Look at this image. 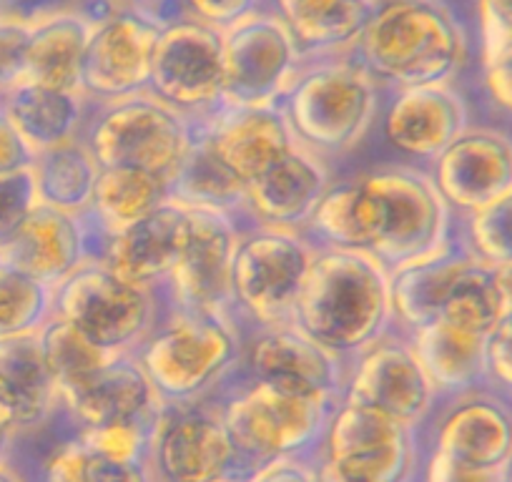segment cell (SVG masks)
<instances>
[{
  "instance_id": "1",
  "label": "cell",
  "mask_w": 512,
  "mask_h": 482,
  "mask_svg": "<svg viewBox=\"0 0 512 482\" xmlns=\"http://www.w3.org/2000/svg\"><path fill=\"white\" fill-rule=\"evenodd\" d=\"M246 327L234 312H194L166 304L134 357L164 407L211 405L244 362Z\"/></svg>"
},
{
  "instance_id": "2",
  "label": "cell",
  "mask_w": 512,
  "mask_h": 482,
  "mask_svg": "<svg viewBox=\"0 0 512 482\" xmlns=\"http://www.w3.org/2000/svg\"><path fill=\"white\" fill-rule=\"evenodd\" d=\"M294 324L339 357H354L395 327L390 269L362 249L314 247Z\"/></svg>"
},
{
  "instance_id": "3",
  "label": "cell",
  "mask_w": 512,
  "mask_h": 482,
  "mask_svg": "<svg viewBox=\"0 0 512 482\" xmlns=\"http://www.w3.org/2000/svg\"><path fill=\"white\" fill-rule=\"evenodd\" d=\"M387 88L352 58L309 56L277 101L299 146L334 161L349 159L379 126Z\"/></svg>"
},
{
  "instance_id": "4",
  "label": "cell",
  "mask_w": 512,
  "mask_h": 482,
  "mask_svg": "<svg viewBox=\"0 0 512 482\" xmlns=\"http://www.w3.org/2000/svg\"><path fill=\"white\" fill-rule=\"evenodd\" d=\"M352 58L387 91L457 83L470 63V38L445 0L379 3Z\"/></svg>"
},
{
  "instance_id": "5",
  "label": "cell",
  "mask_w": 512,
  "mask_h": 482,
  "mask_svg": "<svg viewBox=\"0 0 512 482\" xmlns=\"http://www.w3.org/2000/svg\"><path fill=\"white\" fill-rule=\"evenodd\" d=\"M334 402L239 375L211 405L236 450V480L284 457L314 460Z\"/></svg>"
},
{
  "instance_id": "6",
  "label": "cell",
  "mask_w": 512,
  "mask_h": 482,
  "mask_svg": "<svg viewBox=\"0 0 512 482\" xmlns=\"http://www.w3.org/2000/svg\"><path fill=\"white\" fill-rule=\"evenodd\" d=\"M367 194L369 254L387 269L427 257L455 236V214L430 169L390 161L359 171Z\"/></svg>"
},
{
  "instance_id": "7",
  "label": "cell",
  "mask_w": 512,
  "mask_h": 482,
  "mask_svg": "<svg viewBox=\"0 0 512 482\" xmlns=\"http://www.w3.org/2000/svg\"><path fill=\"white\" fill-rule=\"evenodd\" d=\"M194 136L191 118L154 93L141 91L88 103L81 139L101 169H141L171 181Z\"/></svg>"
},
{
  "instance_id": "8",
  "label": "cell",
  "mask_w": 512,
  "mask_h": 482,
  "mask_svg": "<svg viewBox=\"0 0 512 482\" xmlns=\"http://www.w3.org/2000/svg\"><path fill=\"white\" fill-rule=\"evenodd\" d=\"M420 430L339 397L314 455L317 482H417Z\"/></svg>"
},
{
  "instance_id": "9",
  "label": "cell",
  "mask_w": 512,
  "mask_h": 482,
  "mask_svg": "<svg viewBox=\"0 0 512 482\" xmlns=\"http://www.w3.org/2000/svg\"><path fill=\"white\" fill-rule=\"evenodd\" d=\"M164 312L161 289L121 277L101 259H88L53 287V317L71 322L111 354H134Z\"/></svg>"
},
{
  "instance_id": "10",
  "label": "cell",
  "mask_w": 512,
  "mask_h": 482,
  "mask_svg": "<svg viewBox=\"0 0 512 482\" xmlns=\"http://www.w3.org/2000/svg\"><path fill=\"white\" fill-rule=\"evenodd\" d=\"M314 244L292 229L246 224L231 269V309L246 329L294 322Z\"/></svg>"
},
{
  "instance_id": "11",
  "label": "cell",
  "mask_w": 512,
  "mask_h": 482,
  "mask_svg": "<svg viewBox=\"0 0 512 482\" xmlns=\"http://www.w3.org/2000/svg\"><path fill=\"white\" fill-rule=\"evenodd\" d=\"M149 93L189 116L206 118L224 106V31L189 16L161 26Z\"/></svg>"
},
{
  "instance_id": "12",
  "label": "cell",
  "mask_w": 512,
  "mask_h": 482,
  "mask_svg": "<svg viewBox=\"0 0 512 482\" xmlns=\"http://www.w3.org/2000/svg\"><path fill=\"white\" fill-rule=\"evenodd\" d=\"M342 397L384 412L412 430H422L440 402L410 337L397 329L347 359Z\"/></svg>"
},
{
  "instance_id": "13",
  "label": "cell",
  "mask_w": 512,
  "mask_h": 482,
  "mask_svg": "<svg viewBox=\"0 0 512 482\" xmlns=\"http://www.w3.org/2000/svg\"><path fill=\"white\" fill-rule=\"evenodd\" d=\"M302 61V48L272 8L236 23L224 31V106H277Z\"/></svg>"
},
{
  "instance_id": "14",
  "label": "cell",
  "mask_w": 512,
  "mask_h": 482,
  "mask_svg": "<svg viewBox=\"0 0 512 482\" xmlns=\"http://www.w3.org/2000/svg\"><path fill=\"white\" fill-rule=\"evenodd\" d=\"M161 26L164 21L144 8H111L96 18L83 58V98L106 103L149 91Z\"/></svg>"
},
{
  "instance_id": "15",
  "label": "cell",
  "mask_w": 512,
  "mask_h": 482,
  "mask_svg": "<svg viewBox=\"0 0 512 482\" xmlns=\"http://www.w3.org/2000/svg\"><path fill=\"white\" fill-rule=\"evenodd\" d=\"M149 482H216L236 477V450L214 405L164 407L151 430Z\"/></svg>"
},
{
  "instance_id": "16",
  "label": "cell",
  "mask_w": 512,
  "mask_h": 482,
  "mask_svg": "<svg viewBox=\"0 0 512 482\" xmlns=\"http://www.w3.org/2000/svg\"><path fill=\"white\" fill-rule=\"evenodd\" d=\"M420 442L425 452L500 472L512 452V400L487 385L440 400L422 425Z\"/></svg>"
},
{
  "instance_id": "17",
  "label": "cell",
  "mask_w": 512,
  "mask_h": 482,
  "mask_svg": "<svg viewBox=\"0 0 512 482\" xmlns=\"http://www.w3.org/2000/svg\"><path fill=\"white\" fill-rule=\"evenodd\" d=\"M241 226L246 224L226 211L189 209L179 262L161 287L169 307L194 312H234L231 269Z\"/></svg>"
},
{
  "instance_id": "18",
  "label": "cell",
  "mask_w": 512,
  "mask_h": 482,
  "mask_svg": "<svg viewBox=\"0 0 512 482\" xmlns=\"http://www.w3.org/2000/svg\"><path fill=\"white\" fill-rule=\"evenodd\" d=\"M470 124V103L457 83H425L387 91L377 129L402 159L430 166Z\"/></svg>"
},
{
  "instance_id": "19",
  "label": "cell",
  "mask_w": 512,
  "mask_h": 482,
  "mask_svg": "<svg viewBox=\"0 0 512 482\" xmlns=\"http://www.w3.org/2000/svg\"><path fill=\"white\" fill-rule=\"evenodd\" d=\"M241 375L299 395L339 400L347 382V359L319 344L294 322L251 327L244 337Z\"/></svg>"
},
{
  "instance_id": "20",
  "label": "cell",
  "mask_w": 512,
  "mask_h": 482,
  "mask_svg": "<svg viewBox=\"0 0 512 482\" xmlns=\"http://www.w3.org/2000/svg\"><path fill=\"white\" fill-rule=\"evenodd\" d=\"M61 420L71 430L106 425H151L159 420L164 402L156 395L144 367L131 352L111 354L101 367L76 385L58 392Z\"/></svg>"
},
{
  "instance_id": "21",
  "label": "cell",
  "mask_w": 512,
  "mask_h": 482,
  "mask_svg": "<svg viewBox=\"0 0 512 482\" xmlns=\"http://www.w3.org/2000/svg\"><path fill=\"white\" fill-rule=\"evenodd\" d=\"M427 169L452 214H472L512 189V134L470 124Z\"/></svg>"
},
{
  "instance_id": "22",
  "label": "cell",
  "mask_w": 512,
  "mask_h": 482,
  "mask_svg": "<svg viewBox=\"0 0 512 482\" xmlns=\"http://www.w3.org/2000/svg\"><path fill=\"white\" fill-rule=\"evenodd\" d=\"M103 247L106 239L86 214L38 204L0 257L56 287L83 262L101 257Z\"/></svg>"
},
{
  "instance_id": "23",
  "label": "cell",
  "mask_w": 512,
  "mask_h": 482,
  "mask_svg": "<svg viewBox=\"0 0 512 482\" xmlns=\"http://www.w3.org/2000/svg\"><path fill=\"white\" fill-rule=\"evenodd\" d=\"M194 129L244 184L297 146L279 106H221L211 116L196 118Z\"/></svg>"
},
{
  "instance_id": "24",
  "label": "cell",
  "mask_w": 512,
  "mask_h": 482,
  "mask_svg": "<svg viewBox=\"0 0 512 482\" xmlns=\"http://www.w3.org/2000/svg\"><path fill=\"white\" fill-rule=\"evenodd\" d=\"M334 179V166L304 146H294L262 176L246 184V224L302 231Z\"/></svg>"
},
{
  "instance_id": "25",
  "label": "cell",
  "mask_w": 512,
  "mask_h": 482,
  "mask_svg": "<svg viewBox=\"0 0 512 482\" xmlns=\"http://www.w3.org/2000/svg\"><path fill=\"white\" fill-rule=\"evenodd\" d=\"M186 224L189 209L169 199L146 219L108 236L98 259L131 282L161 289L179 262Z\"/></svg>"
},
{
  "instance_id": "26",
  "label": "cell",
  "mask_w": 512,
  "mask_h": 482,
  "mask_svg": "<svg viewBox=\"0 0 512 482\" xmlns=\"http://www.w3.org/2000/svg\"><path fill=\"white\" fill-rule=\"evenodd\" d=\"M472 259L475 257L462 247L457 236H452L450 244L437 252L390 269L392 314H395L392 329L410 337L417 329L437 322L452 284Z\"/></svg>"
},
{
  "instance_id": "27",
  "label": "cell",
  "mask_w": 512,
  "mask_h": 482,
  "mask_svg": "<svg viewBox=\"0 0 512 482\" xmlns=\"http://www.w3.org/2000/svg\"><path fill=\"white\" fill-rule=\"evenodd\" d=\"M96 16L83 6H63L33 18L23 83L81 93V71Z\"/></svg>"
},
{
  "instance_id": "28",
  "label": "cell",
  "mask_w": 512,
  "mask_h": 482,
  "mask_svg": "<svg viewBox=\"0 0 512 482\" xmlns=\"http://www.w3.org/2000/svg\"><path fill=\"white\" fill-rule=\"evenodd\" d=\"M0 377L16 405V442L51 430L61 407L38 332L0 339Z\"/></svg>"
},
{
  "instance_id": "29",
  "label": "cell",
  "mask_w": 512,
  "mask_h": 482,
  "mask_svg": "<svg viewBox=\"0 0 512 482\" xmlns=\"http://www.w3.org/2000/svg\"><path fill=\"white\" fill-rule=\"evenodd\" d=\"M377 6V0H269L304 58L352 53Z\"/></svg>"
},
{
  "instance_id": "30",
  "label": "cell",
  "mask_w": 512,
  "mask_h": 482,
  "mask_svg": "<svg viewBox=\"0 0 512 482\" xmlns=\"http://www.w3.org/2000/svg\"><path fill=\"white\" fill-rule=\"evenodd\" d=\"M412 349L440 400L487 385L485 337L437 319L410 334Z\"/></svg>"
},
{
  "instance_id": "31",
  "label": "cell",
  "mask_w": 512,
  "mask_h": 482,
  "mask_svg": "<svg viewBox=\"0 0 512 482\" xmlns=\"http://www.w3.org/2000/svg\"><path fill=\"white\" fill-rule=\"evenodd\" d=\"M8 116L36 154L81 139L88 101L78 91L18 83L0 96Z\"/></svg>"
},
{
  "instance_id": "32",
  "label": "cell",
  "mask_w": 512,
  "mask_h": 482,
  "mask_svg": "<svg viewBox=\"0 0 512 482\" xmlns=\"http://www.w3.org/2000/svg\"><path fill=\"white\" fill-rule=\"evenodd\" d=\"M169 199V181L161 176L141 169H101L86 216L108 241V236L146 219Z\"/></svg>"
},
{
  "instance_id": "33",
  "label": "cell",
  "mask_w": 512,
  "mask_h": 482,
  "mask_svg": "<svg viewBox=\"0 0 512 482\" xmlns=\"http://www.w3.org/2000/svg\"><path fill=\"white\" fill-rule=\"evenodd\" d=\"M194 124V121H191ZM171 199L189 209H216L244 221L246 184L209 149L204 136L194 129L184 161L169 181Z\"/></svg>"
},
{
  "instance_id": "34",
  "label": "cell",
  "mask_w": 512,
  "mask_h": 482,
  "mask_svg": "<svg viewBox=\"0 0 512 482\" xmlns=\"http://www.w3.org/2000/svg\"><path fill=\"white\" fill-rule=\"evenodd\" d=\"M98 174L101 166L83 139L41 151L33 161L38 201L71 214H86L91 209Z\"/></svg>"
},
{
  "instance_id": "35",
  "label": "cell",
  "mask_w": 512,
  "mask_h": 482,
  "mask_svg": "<svg viewBox=\"0 0 512 482\" xmlns=\"http://www.w3.org/2000/svg\"><path fill=\"white\" fill-rule=\"evenodd\" d=\"M302 234L322 249L369 252V214L362 176H334Z\"/></svg>"
},
{
  "instance_id": "36",
  "label": "cell",
  "mask_w": 512,
  "mask_h": 482,
  "mask_svg": "<svg viewBox=\"0 0 512 482\" xmlns=\"http://www.w3.org/2000/svg\"><path fill=\"white\" fill-rule=\"evenodd\" d=\"M507 307L510 304L497 279V269L475 257L452 284L440 319L465 332L487 337Z\"/></svg>"
},
{
  "instance_id": "37",
  "label": "cell",
  "mask_w": 512,
  "mask_h": 482,
  "mask_svg": "<svg viewBox=\"0 0 512 482\" xmlns=\"http://www.w3.org/2000/svg\"><path fill=\"white\" fill-rule=\"evenodd\" d=\"M36 482H149L144 465L91 450L73 430L41 460Z\"/></svg>"
},
{
  "instance_id": "38",
  "label": "cell",
  "mask_w": 512,
  "mask_h": 482,
  "mask_svg": "<svg viewBox=\"0 0 512 482\" xmlns=\"http://www.w3.org/2000/svg\"><path fill=\"white\" fill-rule=\"evenodd\" d=\"M51 317V284L0 257V339L41 332Z\"/></svg>"
},
{
  "instance_id": "39",
  "label": "cell",
  "mask_w": 512,
  "mask_h": 482,
  "mask_svg": "<svg viewBox=\"0 0 512 482\" xmlns=\"http://www.w3.org/2000/svg\"><path fill=\"white\" fill-rule=\"evenodd\" d=\"M38 337H41L43 357H46L53 385H56V395L81 382L83 377L91 375L96 367H101L111 357V352L98 347L81 329L61 317L48 319Z\"/></svg>"
},
{
  "instance_id": "40",
  "label": "cell",
  "mask_w": 512,
  "mask_h": 482,
  "mask_svg": "<svg viewBox=\"0 0 512 482\" xmlns=\"http://www.w3.org/2000/svg\"><path fill=\"white\" fill-rule=\"evenodd\" d=\"M455 236L480 262H512V189L472 214L455 216Z\"/></svg>"
},
{
  "instance_id": "41",
  "label": "cell",
  "mask_w": 512,
  "mask_h": 482,
  "mask_svg": "<svg viewBox=\"0 0 512 482\" xmlns=\"http://www.w3.org/2000/svg\"><path fill=\"white\" fill-rule=\"evenodd\" d=\"M38 204L41 201H38L33 169L0 176V254L6 252L23 221Z\"/></svg>"
},
{
  "instance_id": "42",
  "label": "cell",
  "mask_w": 512,
  "mask_h": 482,
  "mask_svg": "<svg viewBox=\"0 0 512 482\" xmlns=\"http://www.w3.org/2000/svg\"><path fill=\"white\" fill-rule=\"evenodd\" d=\"M31 33L33 18L0 13V96L26 78Z\"/></svg>"
},
{
  "instance_id": "43",
  "label": "cell",
  "mask_w": 512,
  "mask_h": 482,
  "mask_svg": "<svg viewBox=\"0 0 512 482\" xmlns=\"http://www.w3.org/2000/svg\"><path fill=\"white\" fill-rule=\"evenodd\" d=\"M264 8L269 0H171V16L196 18L219 31H229Z\"/></svg>"
},
{
  "instance_id": "44",
  "label": "cell",
  "mask_w": 512,
  "mask_h": 482,
  "mask_svg": "<svg viewBox=\"0 0 512 482\" xmlns=\"http://www.w3.org/2000/svg\"><path fill=\"white\" fill-rule=\"evenodd\" d=\"M477 66L512 46V0H475Z\"/></svg>"
},
{
  "instance_id": "45",
  "label": "cell",
  "mask_w": 512,
  "mask_h": 482,
  "mask_svg": "<svg viewBox=\"0 0 512 482\" xmlns=\"http://www.w3.org/2000/svg\"><path fill=\"white\" fill-rule=\"evenodd\" d=\"M487 387L512 400V304L485 337Z\"/></svg>"
},
{
  "instance_id": "46",
  "label": "cell",
  "mask_w": 512,
  "mask_h": 482,
  "mask_svg": "<svg viewBox=\"0 0 512 482\" xmlns=\"http://www.w3.org/2000/svg\"><path fill=\"white\" fill-rule=\"evenodd\" d=\"M480 93L487 106L512 121V46L497 53L490 61L480 63Z\"/></svg>"
},
{
  "instance_id": "47",
  "label": "cell",
  "mask_w": 512,
  "mask_h": 482,
  "mask_svg": "<svg viewBox=\"0 0 512 482\" xmlns=\"http://www.w3.org/2000/svg\"><path fill=\"white\" fill-rule=\"evenodd\" d=\"M417 482H500V472L477 470V467L450 460L440 452H425Z\"/></svg>"
},
{
  "instance_id": "48",
  "label": "cell",
  "mask_w": 512,
  "mask_h": 482,
  "mask_svg": "<svg viewBox=\"0 0 512 482\" xmlns=\"http://www.w3.org/2000/svg\"><path fill=\"white\" fill-rule=\"evenodd\" d=\"M33 161H36V151L28 146L0 101V176L33 169Z\"/></svg>"
},
{
  "instance_id": "49",
  "label": "cell",
  "mask_w": 512,
  "mask_h": 482,
  "mask_svg": "<svg viewBox=\"0 0 512 482\" xmlns=\"http://www.w3.org/2000/svg\"><path fill=\"white\" fill-rule=\"evenodd\" d=\"M249 482H317V470H314V460L284 457V460L269 462Z\"/></svg>"
},
{
  "instance_id": "50",
  "label": "cell",
  "mask_w": 512,
  "mask_h": 482,
  "mask_svg": "<svg viewBox=\"0 0 512 482\" xmlns=\"http://www.w3.org/2000/svg\"><path fill=\"white\" fill-rule=\"evenodd\" d=\"M88 0H0V13L3 16H23L36 18L41 13L56 11L63 6H86Z\"/></svg>"
},
{
  "instance_id": "51",
  "label": "cell",
  "mask_w": 512,
  "mask_h": 482,
  "mask_svg": "<svg viewBox=\"0 0 512 482\" xmlns=\"http://www.w3.org/2000/svg\"><path fill=\"white\" fill-rule=\"evenodd\" d=\"M113 8H144V11L156 13L161 21L171 16V0H108Z\"/></svg>"
},
{
  "instance_id": "52",
  "label": "cell",
  "mask_w": 512,
  "mask_h": 482,
  "mask_svg": "<svg viewBox=\"0 0 512 482\" xmlns=\"http://www.w3.org/2000/svg\"><path fill=\"white\" fill-rule=\"evenodd\" d=\"M0 482H36V477L16 457H6L0 460Z\"/></svg>"
},
{
  "instance_id": "53",
  "label": "cell",
  "mask_w": 512,
  "mask_h": 482,
  "mask_svg": "<svg viewBox=\"0 0 512 482\" xmlns=\"http://www.w3.org/2000/svg\"><path fill=\"white\" fill-rule=\"evenodd\" d=\"M16 425L8 415L0 412V460H6V457L13 455V447H16Z\"/></svg>"
},
{
  "instance_id": "54",
  "label": "cell",
  "mask_w": 512,
  "mask_h": 482,
  "mask_svg": "<svg viewBox=\"0 0 512 482\" xmlns=\"http://www.w3.org/2000/svg\"><path fill=\"white\" fill-rule=\"evenodd\" d=\"M495 269H497V279H500L502 284V292H505L507 297V304H512V262L500 264V267Z\"/></svg>"
},
{
  "instance_id": "55",
  "label": "cell",
  "mask_w": 512,
  "mask_h": 482,
  "mask_svg": "<svg viewBox=\"0 0 512 482\" xmlns=\"http://www.w3.org/2000/svg\"><path fill=\"white\" fill-rule=\"evenodd\" d=\"M500 482H512V452H510V457H507L505 465H502V470H500Z\"/></svg>"
},
{
  "instance_id": "56",
  "label": "cell",
  "mask_w": 512,
  "mask_h": 482,
  "mask_svg": "<svg viewBox=\"0 0 512 482\" xmlns=\"http://www.w3.org/2000/svg\"><path fill=\"white\" fill-rule=\"evenodd\" d=\"M216 482H249V480H236V477H224V480H216Z\"/></svg>"
},
{
  "instance_id": "57",
  "label": "cell",
  "mask_w": 512,
  "mask_h": 482,
  "mask_svg": "<svg viewBox=\"0 0 512 482\" xmlns=\"http://www.w3.org/2000/svg\"><path fill=\"white\" fill-rule=\"evenodd\" d=\"M377 3H395V0H377Z\"/></svg>"
}]
</instances>
